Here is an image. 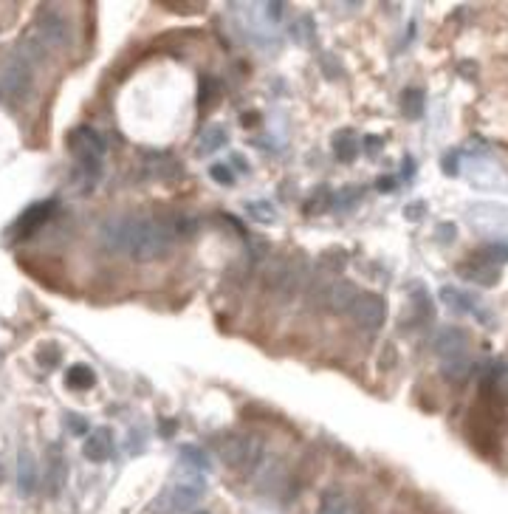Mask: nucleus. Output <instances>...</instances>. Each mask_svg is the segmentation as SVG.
<instances>
[{
	"mask_svg": "<svg viewBox=\"0 0 508 514\" xmlns=\"http://www.w3.org/2000/svg\"><path fill=\"white\" fill-rule=\"evenodd\" d=\"M240 125H243V127H257V125H260V113H251V110L243 113V116H240Z\"/></svg>",
	"mask_w": 508,
	"mask_h": 514,
	"instance_id": "nucleus-35",
	"label": "nucleus"
},
{
	"mask_svg": "<svg viewBox=\"0 0 508 514\" xmlns=\"http://www.w3.org/2000/svg\"><path fill=\"white\" fill-rule=\"evenodd\" d=\"M457 68H460V71H463L466 77H474V74H477V65H474V62H460Z\"/></svg>",
	"mask_w": 508,
	"mask_h": 514,
	"instance_id": "nucleus-40",
	"label": "nucleus"
},
{
	"mask_svg": "<svg viewBox=\"0 0 508 514\" xmlns=\"http://www.w3.org/2000/svg\"><path fill=\"white\" fill-rule=\"evenodd\" d=\"M110 452H113V432H110L107 427H99L97 432H90V435L85 438V443H82V455H85L88 461H94V463L107 461Z\"/></svg>",
	"mask_w": 508,
	"mask_h": 514,
	"instance_id": "nucleus-11",
	"label": "nucleus"
},
{
	"mask_svg": "<svg viewBox=\"0 0 508 514\" xmlns=\"http://www.w3.org/2000/svg\"><path fill=\"white\" fill-rule=\"evenodd\" d=\"M424 90L421 88H407L404 93H401V110H404V116L407 119H418V116L424 113Z\"/></svg>",
	"mask_w": 508,
	"mask_h": 514,
	"instance_id": "nucleus-18",
	"label": "nucleus"
},
{
	"mask_svg": "<svg viewBox=\"0 0 508 514\" xmlns=\"http://www.w3.org/2000/svg\"><path fill=\"white\" fill-rule=\"evenodd\" d=\"M17 489H20V495H26V498L34 495V489H37V463L29 450L17 452Z\"/></svg>",
	"mask_w": 508,
	"mask_h": 514,
	"instance_id": "nucleus-13",
	"label": "nucleus"
},
{
	"mask_svg": "<svg viewBox=\"0 0 508 514\" xmlns=\"http://www.w3.org/2000/svg\"><path fill=\"white\" fill-rule=\"evenodd\" d=\"M181 458L187 461L190 466H195V469H209V458H206V452L201 447H192V443L181 447Z\"/></svg>",
	"mask_w": 508,
	"mask_h": 514,
	"instance_id": "nucleus-25",
	"label": "nucleus"
},
{
	"mask_svg": "<svg viewBox=\"0 0 508 514\" xmlns=\"http://www.w3.org/2000/svg\"><path fill=\"white\" fill-rule=\"evenodd\" d=\"M294 37L303 42V45H314V20L311 17H303L294 26Z\"/></svg>",
	"mask_w": 508,
	"mask_h": 514,
	"instance_id": "nucleus-28",
	"label": "nucleus"
},
{
	"mask_svg": "<svg viewBox=\"0 0 508 514\" xmlns=\"http://www.w3.org/2000/svg\"><path fill=\"white\" fill-rule=\"evenodd\" d=\"M441 299L446 302V306H449L452 311H457V314H469V311H474V308H472V297L463 294V291H457V289H452V286H444V289H441Z\"/></svg>",
	"mask_w": 508,
	"mask_h": 514,
	"instance_id": "nucleus-19",
	"label": "nucleus"
},
{
	"mask_svg": "<svg viewBox=\"0 0 508 514\" xmlns=\"http://www.w3.org/2000/svg\"><path fill=\"white\" fill-rule=\"evenodd\" d=\"M415 175V161L409 156H404V178H412Z\"/></svg>",
	"mask_w": 508,
	"mask_h": 514,
	"instance_id": "nucleus-38",
	"label": "nucleus"
},
{
	"mask_svg": "<svg viewBox=\"0 0 508 514\" xmlns=\"http://www.w3.org/2000/svg\"><path fill=\"white\" fill-rule=\"evenodd\" d=\"M68 142H71V153L79 161V170L88 175V184L97 181L102 175V156H105V138H102V133L94 130L90 125H79L77 130H71Z\"/></svg>",
	"mask_w": 508,
	"mask_h": 514,
	"instance_id": "nucleus-2",
	"label": "nucleus"
},
{
	"mask_svg": "<svg viewBox=\"0 0 508 514\" xmlns=\"http://www.w3.org/2000/svg\"><path fill=\"white\" fill-rule=\"evenodd\" d=\"M472 373V365L463 359V356H457V359H446L444 362V376L449 382H463L466 376Z\"/></svg>",
	"mask_w": 508,
	"mask_h": 514,
	"instance_id": "nucleus-22",
	"label": "nucleus"
},
{
	"mask_svg": "<svg viewBox=\"0 0 508 514\" xmlns=\"http://www.w3.org/2000/svg\"><path fill=\"white\" fill-rule=\"evenodd\" d=\"M331 206V190L328 186H319V190H314V198L305 201V215H319L322 209H328Z\"/></svg>",
	"mask_w": 508,
	"mask_h": 514,
	"instance_id": "nucleus-23",
	"label": "nucleus"
},
{
	"mask_svg": "<svg viewBox=\"0 0 508 514\" xmlns=\"http://www.w3.org/2000/svg\"><path fill=\"white\" fill-rule=\"evenodd\" d=\"M319 514H359V509L344 492H336L333 489V492H325V498H322Z\"/></svg>",
	"mask_w": 508,
	"mask_h": 514,
	"instance_id": "nucleus-14",
	"label": "nucleus"
},
{
	"mask_svg": "<svg viewBox=\"0 0 508 514\" xmlns=\"http://www.w3.org/2000/svg\"><path fill=\"white\" fill-rule=\"evenodd\" d=\"M60 359H62V350H60L57 345H45V347L37 350V362H40L42 367H57Z\"/></svg>",
	"mask_w": 508,
	"mask_h": 514,
	"instance_id": "nucleus-27",
	"label": "nucleus"
},
{
	"mask_svg": "<svg viewBox=\"0 0 508 514\" xmlns=\"http://www.w3.org/2000/svg\"><path fill=\"white\" fill-rule=\"evenodd\" d=\"M206 492V483L203 478L198 475H187V478H181L175 480L167 492H161L158 500L153 503V511L155 514H181V511H187L192 509Z\"/></svg>",
	"mask_w": 508,
	"mask_h": 514,
	"instance_id": "nucleus-4",
	"label": "nucleus"
},
{
	"mask_svg": "<svg viewBox=\"0 0 508 514\" xmlns=\"http://www.w3.org/2000/svg\"><path fill=\"white\" fill-rule=\"evenodd\" d=\"M268 9H271V12H268L271 20H280V17H283V3H268Z\"/></svg>",
	"mask_w": 508,
	"mask_h": 514,
	"instance_id": "nucleus-39",
	"label": "nucleus"
},
{
	"mask_svg": "<svg viewBox=\"0 0 508 514\" xmlns=\"http://www.w3.org/2000/svg\"><path fill=\"white\" fill-rule=\"evenodd\" d=\"M62 478H65V463L60 450H54V458H49V492L57 495L62 489Z\"/></svg>",
	"mask_w": 508,
	"mask_h": 514,
	"instance_id": "nucleus-21",
	"label": "nucleus"
},
{
	"mask_svg": "<svg viewBox=\"0 0 508 514\" xmlns=\"http://www.w3.org/2000/svg\"><path fill=\"white\" fill-rule=\"evenodd\" d=\"M99 243L107 252L127 254L133 260H158L170 254L175 235L164 221H150L138 215H116L99 226Z\"/></svg>",
	"mask_w": 508,
	"mask_h": 514,
	"instance_id": "nucleus-1",
	"label": "nucleus"
},
{
	"mask_svg": "<svg viewBox=\"0 0 508 514\" xmlns=\"http://www.w3.org/2000/svg\"><path fill=\"white\" fill-rule=\"evenodd\" d=\"M34 37L42 49H60V45L71 40V26H68L65 17H60L57 12H42L37 20Z\"/></svg>",
	"mask_w": 508,
	"mask_h": 514,
	"instance_id": "nucleus-7",
	"label": "nucleus"
},
{
	"mask_svg": "<svg viewBox=\"0 0 508 514\" xmlns=\"http://www.w3.org/2000/svg\"><path fill=\"white\" fill-rule=\"evenodd\" d=\"M215 452L226 466H254L263 455V441L257 435H243V432H229L215 441Z\"/></svg>",
	"mask_w": 508,
	"mask_h": 514,
	"instance_id": "nucleus-3",
	"label": "nucleus"
},
{
	"mask_svg": "<svg viewBox=\"0 0 508 514\" xmlns=\"http://www.w3.org/2000/svg\"><path fill=\"white\" fill-rule=\"evenodd\" d=\"M466 345H469L466 331H460V328H444L441 334H437V339H435V354L444 356V359H457V356H463Z\"/></svg>",
	"mask_w": 508,
	"mask_h": 514,
	"instance_id": "nucleus-10",
	"label": "nucleus"
},
{
	"mask_svg": "<svg viewBox=\"0 0 508 514\" xmlns=\"http://www.w3.org/2000/svg\"><path fill=\"white\" fill-rule=\"evenodd\" d=\"M246 212L254 218V221H260V223H274V206L266 204V201H254V204H246Z\"/></svg>",
	"mask_w": 508,
	"mask_h": 514,
	"instance_id": "nucleus-26",
	"label": "nucleus"
},
{
	"mask_svg": "<svg viewBox=\"0 0 508 514\" xmlns=\"http://www.w3.org/2000/svg\"><path fill=\"white\" fill-rule=\"evenodd\" d=\"M376 186H379L381 193H392V190H396V178H390V175H381V178L376 181Z\"/></svg>",
	"mask_w": 508,
	"mask_h": 514,
	"instance_id": "nucleus-36",
	"label": "nucleus"
},
{
	"mask_svg": "<svg viewBox=\"0 0 508 514\" xmlns=\"http://www.w3.org/2000/svg\"><path fill=\"white\" fill-rule=\"evenodd\" d=\"M0 478H3V469H0Z\"/></svg>",
	"mask_w": 508,
	"mask_h": 514,
	"instance_id": "nucleus-43",
	"label": "nucleus"
},
{
	"mask_svg": "<svg viewBox=\"0 0 508 514\" xmlns=\"http://www.w3.org/2000/svg\"><path fill=\"white\" fill-rule=\"evenodd\" d=\"M232 161H235V164L240 167V173H249V164H246V158H243L240 153H235V156H232Z\"/></svg>",
	"mask_w": 508,
	"mask_h": 514,
	"instance_id": "nucleus-41",
	"label": "nucleus"
},
{
	"mask_svg": "<svg viewBox=\"0 0 508 514\" xmlns=\"http://www.w3.org/2000/svg\"><path fill=\"white\" fill-rule=\"evenodd\" d=\"M435 235H437V241H441V243H452L455 235H457V229H455V223H441V226L435 229Z\"/></svg>",
	"mask_w": 508,
	"mask_h": 514,
	"instance_id": "nucleus-31",
	"label": "nucleus"
},
{
	"mask_svg": "<svg viewBox=\"0 0 508 514\" xmlns=\"http://www.w3.org/2000/svg\"><path fill=\"white\" fill-rule=\"evenodd\" d=\"M424 209H427V204H409L407 209H404V215L409 218V221H421V215H424Z\"/></svg>",
	"mask_w": 508,
	"mask_h": 514,
	"instance_id": "nucleus-33",
	"label": "nucleus"
},
{
	"mask_svg": "<svg viewBox=\"0 0 508 514\" xmlns=\"http://www.w3.org/2000/svg\"><path fill=\"white\" fill-rule=\"evenodd\" d=\"M441 167H444V173H446V175H457V173H460V170H457V167H460V161H457V150H452V153H446V156H444Z\"/></svg>",
	"mask_w": 508,
	"mask_h": 514,
	"instance_id": "nucleus-30",
	"label": "nucleus"
},
{
	"mask_svg": "<svg viewBox=\"0 0 508 514\" xmlns=\"http://www.w3.org/2000/svg\"><path fill=\"white\" fill-rule=\"evenodd\" d=\"M54 209H57V201H54V198H51V201H40V204L29 206L26 212H23V215L14 221V226H12V238H14V241H23V238L34 235V232L51 218Z\"/></svg>",
	"mask_w": 508,
	"mask_h": 514,
	"instance_id": "nucleus-8",
	"label": "nucleus"
},
{
	"mask_svg": "<svg viewBox=\"0 0 508 514\" xmlns=\"http://www.w3.org/2000/svg\"><path fill=\"white\" fill-rule=\"evenodd\" d=\"M333 153H336L339 161H344V164H353L356 156H359V145H356L353 130H339L333 136Z\"/></svg>",
	"mask_w": 508,
	"mask_h": 514,
	"instance_id": "nucleus-15",
	"label": "nucleus"
},
{
	"mask_svg": "<svg viewBox=\"0 0 508 514\" xmlns=\"http://www.w3.org/2000/svg\"><path fill=\"white\" fill-rule=\"evenodd\" d=\"M351 317L353 322L359 325V328L364 331H379L381 325H384V317H387V308H384V299L373 291H367V294H359L356 302L351 306Z\"/></svg>",
	"mask_w": 508,
	"mask_h": 514,
	"instance_id": "nucleus-6",
	"label": "nucleus"
},
{
	"mask_svg": "<svg viewBox=\"0 0 508 514\" xmlns=\"http://www.w3.org/2000/svg\"><path fill=\"white\" fill-rule=\"evenodd\" d=\"M31 90V68L23 57H12L0 65V97L6 99H26V93Z\"/></svg>",
	"mask_w": 508,
	"mask_h": 514,
	"instance_id": "nucleus-5",
	"label": "nucleus"
},
{
	"mask_svg": "<svg viewBox=\"0 0 508 514\" xmlns=\"http://www.w3.org/2000/svg\"><path fill=\"white\" fill-rule=\"evenodd\" d=\"M195 514H209V511H195Z\"/></svg>",
	"mask_w": 508,
	"mask_h": 514,
	"instance_id": "nucleus-42",
	"label": "nucleus"
},
{
	"mask_svg": "<svg viewBox=\"0 0 508 514\" xmlns=\"http://www.w3.org/2000/svg\"><path fill=\"white\" fill-rule=\"evenodd\" d=\"M457 274L463 280H469V283H480V286H494L500 280V271L494 266L480 263V260H474V257H469V263H460Z\"/></svg>",
	"mask_w": 508,
	"mask_h": 514,
	"instance_id": "nucleus-12",
	"label": "nucleus"
},
{
	"mask_svg": "<svg viewBox=\"0 0 508 514\" xmlns=\"http://www.w3.org/2000/svg\"><path fill=\"white\" fill-rule=\"evenodd\" d=\"M359 291H356V283H351V280H336V283H331L325 289V306L336 314L342 311H351V306L356 302Z\"/></svg>",
	"mask_w": 508,
	"mask_h": 514,
	"instance_id": "nucleus-9",
	"label": "nucleus"
},
{
	"mask_svg": "<svg viewBox=\"0 0 508 514\" xmlns=\"http://www.w3.org/2000/svg\"><path fill=\"white\" fill-rule=\"evenodd\" d=\"M218 97H220V82L215 79V77H201V105L206 108V105H215L218 102Z\"/></svg>",
	"mask_w": 508,
	"mask_h": 514,
	"instance_id": "nucleus-24",
	"label": "nucleus"
},
{
	"mask_svg": "<svg viewBox=\"0 0 508 514\" xmlns=\"http://www.w3.org/2000/svg\"><path fill=\"white\" fill-rule=\"evenodd\" d=\"M381 145H384V138L381 136H364V147H367V156H379L381 153Z\"/></svg>",
	"mask_w": 508,
	"mask_h": 514,
	"instance_id": "nucleus-32",
	"label": "nucleus"
},
{
	"mask_svg": "<svg viewBox=\"0 0 508 514\" xmlns=\"http://www.w3.org/2000/svg\"><path fill=\"white\" fill-rule=\"evenodd\" d=\"M68 427H71L74 435H85L88 432V424H85V418L82 415H71V421H68Z\"/></svg>",
	"mask_w": 508,
	"mask_h": 514,
	"instance_id": "nucleus-34",
	"label": "nucleus"
},
{
	"mask_svg": "<svg viewBox=\"0 0 508 514\" xmlns=\"http://www.w3.org/2000/svg\"><path fill=\"white\" fill-rule=\"evenodd\" d=\"M229 145V133L223 125H209L201 136V153H215Z\"/></svg>",
	"mask_w": 508,
	"mask_h": 514,
	"instance_id": "nucleus-17",
	"label": "nucleus"
},
{
	"mask_svg": "<svg viewBox=\"0 0 508 514\" xmlns=\"http://www.w3.org/2000/svg\"><path fill=\"white\" fill-rule=\"evenodd\" d=\"M209 175H212L218 184H223V186H232V184H235V175H232V170H229L226 164H212V167H209Z\"/></svg>",
	"mask_w": 508,
	"mask_h": 514,
	"instance_id": "nucleus-29",
	"label": "nucleus"
},
{
	"mask_svg": "<svg viewBox=\"0 0 508 514\" xmlns=\"http://www.w3.org/2000/svg\"><path fill=\"white\" fill-rule=\"evenodd\" d=\"M472 257H474V260H480V263H508V243H503V241L486 243Z\"/></svg>",
	"mask_w": 508,
	"mask_h": 514,
	"instance_id": "nucleus-20",
	"label": "nucleus"
},
{
	"mask_svg": "<svg viewBox=\"0 0 508 514\" xmlns=\"http://www.w3.org/2000/svg\"><path fill=\"white\" fill-rule=\"evenodd\" d=\"M65 384L71 390H90L97 384V373L90 370L88 365H74V367H68V373H65Z\"/></svg>",
	"mask_w": 508,
	"mask_h": 514,
	"instance_id": "nucleus-16",
	"label": "nucleus"
},
{
	"mask_svg": "<svg viewBox=\"0 0 508 514\" xmlns=\"http://www.w3.org/2000/svg\"><path fill=\"white\" fill-rule=\"evenodd\" d=\"M175 430H178V424L173 421V418H167V421H161V435H164V438L175 435Z\"/></svg>",
	"mask_w": 508,
	"mask_h": 514,
	"instance_id": "nucleus-37",
	"label": "nucleus"
}]
</instances>
